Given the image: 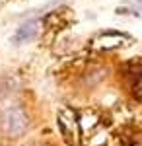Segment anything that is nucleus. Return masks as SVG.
Instances as JSON below:
<instances>
[{
  "label": "nucleus",
  "mask_w": 142,
  "mask_h": 146,
  "mask_svg": "<svg viewBox=\"0 0 142 146\" xmlns=\"http://www.w3.org/2000/svg\"><path fill=\"white\" fill-rule=\"evenodd\" d=\"M29 115L22 103H8L0 109V131L10 138H20L29 131Z\"/></svg>",
  "instance_id": "nucleus-1"
},
{
  "label": "nucleus",
  "mask_w": 142,
  "mask_h": 146,
  "mask_svg": "<svg viewBox=\"0 0 142 146\" xmlns=\"http://www.w3.org/2000/svg\"><path fill=\"white\" fill-rule=\"evenodd\" d=\"M37 33H39V22L31 20V22L23 23L22 27H18V31H16V35L12 37V41H14L16 45H20V43H25V41L35 39Z\"/></svg>",
  "instance_id": "nucleus-2"
},
{
  "label": "nucleus",
  "mask_w": 142,
  "mask_h": 146,
  "mask_svg": "<svg viewBox=\"0 0 142 146\" xmlns=\"http://www.w3.org/2000/svg\"><path fill=\"white\" fill-rule=\"evenodd\" d=\"M16 86H18V82L10 76H2L0 78V101L4 100L6 96H10L12 92L16 90Z\"/></svg>",
  "instance_id": "nucleus-3"
},
{
  "label": "nucleus",
  "mask_w": 142,
  "mask_h": 146,
  "mask_svg": "<svg viewBox=\"0 0 142 146\" xmlns=\"http://www.w3.org/2000/svg\"><path fill=\"white\" fill-rule=\"evenodd\" d=\"M132 92H134V96H136V98H140V100H142V76L132 84Z\"/></svg>",
  "instance_id": "nucleus-4"
},
{
  "label": "nucleus",
  "mask_w": 142,
  "mask_h": 146,
  "mask_svg": "<svg viewBox=\"0 0 142 146\" xmlns=\"http://www.w3.org/2000/svg\"><path fill=\"white\" fill-rule=\"evenodd\" d=\"M25 146H49V144H45V142H29V144H25Z\"/></svg>",
  "instance_id": "nucleus-5"
},
{
  "label": "nucleus",
  "mask_w": 142,
  "mask_h": 146,
  "mask_svg": "<svg viewBox=\"0 0 142 146\" xmlns=\"http://www.w3.org/2000/svg\"><path fill=\"white\" fill-rule=\"evenodd\" d=\"M0 146H4V144H0Z\"/></svg>",
  "instance_id": "nucleus-6"
}]
</instances>
